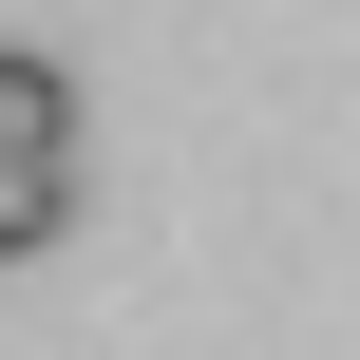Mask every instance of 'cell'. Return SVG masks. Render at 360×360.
I'll use <instances>...</instances> for the list:
<instances>
[{"label":"cell","instance_id":"obj_1","mask_svg":"<svg viewBox=\"0 0 360 360\" xmlns=\"http://www.w3.org/2000/svg\"><path fill=\"white\" fill-rule=\"evenodd\" d=\"M76 228V152H0V266H38Z\"/></svg>","mask_w":360,"mask_h":360},{"label":"cell","instance_id":"obj_2","mask_svg":"<svg viewBox=\"0 0 360 360\" xmlns=\"http://www.w3.org/2000/svg\"><path fill=\"white\" fill-rule=\"evenodd\" d=\"M0 152H76V76L57 57H0Z\"/></svg>","mask_w":360,"mask_h":360}]
</instances>
